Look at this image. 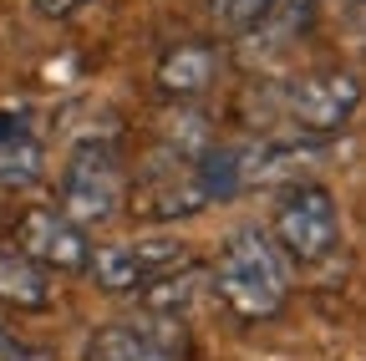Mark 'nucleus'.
Masks as SVG:
<instances>
[{"label": "nucleus", "mask_w": 366, "mask_h": 361, "mask_svg": "<svg viewBox=\"0 0 366 361\" xmlns=\"http://www.w3.org/2000/svg\"><path fill=\"white\" fill-rule=\"evenodd\" d=\"M214 295L224 300L229 315L239 321H274L290 300V259L280 254V244L269 239V229L259 224H244L224 239L219 259H214Z\"/></svg>", "instance_id": "nucleus-1"}, {"label": "nucleus", "mask_w": 366, "mask_h": 361, "mask_svg": "<svg viewBox=\"0 0 366 361\" xmlns=\"http://www.w3.org/2000/svg\"><path fill=\"white\" fill-rule=\"evenodd\" d=\"M269 239L280 244V254L290 264H326L341 244V209L331 199V189L310 184H290L280 199H274V214H269Z\"/></svg>", "instance_id": "nucleus-2"}, {"label": "nucleus", "mask_w": 366, "mask_h": 361, "mask_svg": "<svg viewBox=\"0 0 366 361\" xmlns=\"http://www.w3.org/2000/svg\"><path fill=\"white\" fill-rule=\"evenodd\" d=\"M127 199V168L117 158V148L107 138H81L61 168V214L81 229L107 224Z\"/></svg>", "instance_id": "nucleus-3"}, {"label": "nucleus", "mask_w": 366, "mask_h": 361, "mask_svg": "<svg viewBox=\"0 0 366 361\" xmlns=\"http://www.w3.org/2000/svg\"><path fill=\"white\" fill-rule=\"evenodd\" d=\"M194 259V249L178 234H137V239H112V244H92L86 275L97 280L107 295H143L158 280L178 275Z\"/></svg>", "instance_id": "nucleus-4"}, {"label": "nucleus", "mask_w": 366, "mask_h": 361, "mask_svg": "<svg viewBox=\"0 0 366 361\" xmlns=\"http://www.w3.org/2000/svg\"><path fill=\"white\" fill-rule=\"evenodd\" d=\"M274 97H280V117L300 138H331V132H341L356 117L361 81L341 66H326V71H305V76L285 81Z\"/></svg>", "instance_id": "nucleus-5"}, {"label": "nucleus", "mask_w": 366, "mask_h": 361, "mask_svg": "<svg viewBox=\"0 0 366 361\" xmlns=\"http://www.w3.org/2000/svg\"><path fill=\"white\" fill-rule=\"evenodd\" d=\"M81 361H189V336L178 315H143V321H107L86 336Z\"/></svg>", "instance_id": "nucleus-6"}, {"label": "nucleus", "mask_w": 366, "mask_h": 361, "mask_svg": "<svg viewBox=\"0 0 366 361\" xmlns=\"http://www.w3.org/2000/svg\"><path fill=\"white\" fill-rule=\"evenodd\" d=\"M16 244L46 269V275H81L86 259H92V239L81 224H71L56 204H41L26 209L16 224Z\"/></svg>", "instance_id": "nucleus-7"}, {"label": "nucleus", "mask_w": 366, "mask_h": 361, "mask_svg": "<svg viewBox=\"0 0 366 361\" xmlns=\"http://www.w3.org/2000/svg\"><path fill=\"white\" fill-rule=\"evenodd\" d=\"M219 66H224V51L214 46V41H178V46H168L153 66V81H158V92L183 107V102H199L214 92V81H219Z\"/></svg>", "instance_id": "nucleus-8"}, {"label": "nucleus", "mask_w": 366, "mask_h": 361, "mask_svg": "<svg viewBox=\"0 0 366 361\" xmlns=\"http://www.w3.org/2000/svg\"><path fill=\"white\" fill-rule=\"evenodd\" d=\"M0 305H11V310H46L51 305V275L21 244H0Z\"/></svg>", "instance_id": "nucleus-9"}, {"label": "nucleus", "mask_w": 366, "mask_h": 361, "mask_svg": "<svg viewBox=\"0 0 366 361\" xmlns=\"http://www.w3.org/2000/svg\"><path fill=\"white\" fill-rule=\"evenodd\" d=\"M269 11L274 0H209V21L219 36H254Z\"/></svg>", "instance_id": "nucleus-10"}, {"label": "nucleus", "mask_w": 366, "mask_h": 361, "mask_svg": "<svg viewBox=\"0 0 366 361\" xmlns=\"http://www.w3.org/2000/svg\"><path fill=\"white\" fill-rule=\"evenodd\" d=\"M81 6H92V0H31V11L46 16V21H66V16H76Z\"/></svg>", "instance_id": "nucleus-11"}, {"label": "nucleus", "mask_w": 366, "mask_h": 361, "mask_svg": "<svg viewBox=\"0 0 366 361\" xmlns=\"http://www.w3.org/2000/svg\"><path fill=\"white\" fill-rule=\"evenodd\" d=\"M11 361H46V356H36V351H21V356H11Z\"/></svg>", "instance_id": "nucleus-12"}]
</instances>
